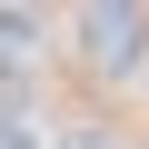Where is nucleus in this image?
<instances>
[{"label": "nucleus", "mask_w": 149, "mask_h": 149, "mask_svg": "<svg viewBox=\"0 0 149 149\" xmlns=\"http://www.w3.org/2000/svg\"><path fill=\"white\" fill-rule=\"evenodd\" d=\"M80 40H90L100 70H119V80H129V70L149 60V10H80Z\"/></svg>", "instance_id": "obj_1"}, {"label": "nucleus", "mask_w": 149, "mask_h": 149, "mask_svg": "<svg viewBox=\"0 0 149 149\" xmlns=\"http://www.w3.org/2000/svg\"><path fill=\"white\" fill-rule=\"evenodd\" d=\"M0 149H40V129H30L20 109H0Z\"/></svg>", "instance_id": "obj_2"}, {"label": "nucleus", "mask_w": 149, "mask_h": 149, "mask_svg": "<svg viewBox=\"0 0 149 149\" xmlns=\"http://www.w3.org/2000/svg\"><path fill=\"white\" fill-rule=\"evenodd\" d=\"M70 149H109V139H90V129H80V139H70Z\"/></svg>", "instance_id": "obj_3"}]
</instances>
